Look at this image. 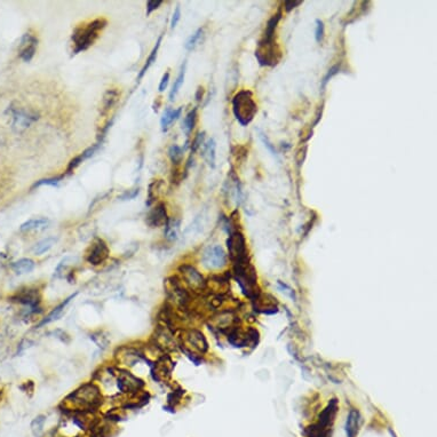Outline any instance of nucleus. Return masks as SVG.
I'll return each instance as SVG.
<instances>
[{
    "label": "nucleus",
    "mask_w": 437,
    "mask_h": 437,
    "mask_svg": "<svg viewBox=\"0 0 437 437\" xmlns=\"http://www.w3.org/2000/svg\"><path fill=\"white\" fill-rule=\"evenodd\" d=\"M13 127L16 131H23L29 127L32 122H35L38 119L37 113L29 111L24 109H16L13 111Z\"/></svg>",
    "instance_id": "9"
},
{
    "label": "nucleus",
    "mask_w": 437,
    "mask_h": 437,
    "mask_svg": "<svg viewBox=\"0 0 437 437\" xmlns=\"http://www.w3.org/2000/svg\"><path fill=\"white\" fill-rule=\"evenodd\" d=\"M168 156H170L173 164L179 165L183 158V149L179 147V145L173 144L170 148V150H168Z\"/></svg>",
    "instance_id": "28"
},
{
    "label": "nucleus",
    "mask_w": 437,
    "mask_h": 437,
    "mask_svg": "<svg viewBox=\"0 0 437 437\" xmlns=\"http://www.w3.org/2000/svg\"><path fill=\"white\" fill-rule=\"evenodd\" d=\"M202 261L209 269H220L227 263V254L220 245L210 246L204 251Z\"/></svg>",
    "instance_id": "6"
},
{
    "label": "nucleus",
    "mask_w": 437,
    "mask_h": 437,
    "mask_svg": "<svg viewBox=\"0 0 437 437\" xmlns=\"http://www.w3.org/2000/svg\"><path fill=\"white\" fill-rule=\"evenodd\" d=\"M161 39H163V35H160V37L158 38V40H157L156 45H155V47L153 48V51H151L150 55H149V56H148V59H147V61H145L144 66L142 67V69H141V71H140V73H139L138 80H141L142 78H143V76L145 74V72H147V71L149 70V68H150L151 66H153L154 62H156L157 54H158V51H159Z\"/></svg>",
    "instance_id": "17"
},
{
    "label": "nucleus",
    "mask_w": 437,
    "mask_h": 437,
    "mask_svg": "<svg viewBox=\"0 0 437 437\" xmlns=\"http://www.w3.org/2000/svg\"><path fill=\"white\" fill-rule=\"evenodd\" d=\"M203 35H204V28H199L198 30L195 32V34L190 35V37L188 38V40L186 41V44H184V47H186V50L192 51L193 48H195L197 45H198L200 39H202Z\"/></svg>",
    "instance_id": "27"
},
{
    "label": "nucleus",
    "mask_w": 437,
    "mask_h": 437,
    "mask_svg": "<svg viewBox=\"0 0 437 437\" xmlns=\"http://www.w3.org/2000/svg\"><path fill=\"white\" fill-rule=\"evenodd\" d=\"M138 193H139V189L133 190V192H125L124 195H122V196L121 197V199H122V200L133 199V198H135V197H137Z\"/></svg>",
    "instance_id": "39"
},
{
    "label": "nucleus",
    "mask_w": 437,
    "mask_h": 437,
    "mask_svg": "<svg viewBox=\"0 0 437 437\" xmlns=\"http://www.w3.org/2000/svg\"><path fill=\"white\" fill-rule=\"evenodd\" d=\"M232 113L242 126L250 125L258 113V105L251 90L243 89L235 94L231 101Z\"/></svg>",
    "instance_id": "3"
},
{
    "label": "nucleus",
    "mask_w": 437,
    "mask_h": 437,
    "mask_svg": "<svg viewBox=\"0 0 437 437\" xmlns=\"http://www.w3.org/2000/svg\"><path fill=\"white\" fill-rule=\"evenodd\" d=\"M181 111H182V108H177L175 110L167 108L166 110H165L163 117H161V121H160V125H161V128H163V131H166V129L170 127V125L180 117Z\"/></svg>",
    "instance_id": "18"
},
{
    "label": "nucleus",
    "mask_w": 437,
    "mask_h": 437,
    "mask_svg": "<svg viewBox=\"0 0 437 437\" xmlns=\"http://www.w3.org/2000/svg\"><path fill=\"white\" fill-rule=\"evenodd\" d=\"M203 157L206 160V163L212 168L215 167V141L214 139H210L209 141L203 143Z\"/></svg>",
    "instance_id": "16"
},
{
    "label": "nucleus",
    "mask_w": 437,
    "mask_h": 437,
    "mask_svg": "<svg viewBox=\"0 0 437 437\" xmlns=\"http://www.w3.org/2000/svg\"><path fill=\"white\" fill-rule=\"evenodd\" d=\"M260 139H261L262 143H263L264 147L267 148L268 150L270 151V154L273 155L274 157H276V158H277V151H276V149H275L274 145L271 144V142L269 141V139H268L267 137H265L264 134H262V133H260Z\"/></svg>",
    "instance_id": "34"
},
{
    "label": "nucleus",
    "mask_w": 437,
    "mask_h": 437,
    "mask_svg": "<svg viewBox=\"0 0 437 437\" xmlns=\"http://www.w3.org/2000/svg\"><path fill=\"white\" fill-rule=\"evenodd\" d=\"M163 4L161 0H149L147 2V15L151 14L154 11H156L157 8H159V6Z\"/></svg>",
    "instance_id": "35"
},
{
    "label": "nucleus",
    "mask_w": 437,
    "mask_h": 437,
    "mask_svg": "<svg viewBox=\"0 0 437 437\" xmlns=\"http://www.w3.org/2000/svg\"><path fill=\"white\" fill-rule=\"evenodd\" d=\"M168 221L167 218V212H166V206L165 204L159 203L149 212L147 215V223L148 226L153 227V228H158V227L165 226Z\"/></svg>",
    "instance_id": "11"
},
{
    "label": "nucleus",
    "mask_w": 437,
    "mask_h": 437,
    "mask_svg": "<svg viewBox=\"0 0 437 437\" xmlns=\"http://www.w3.org/2000/svg\"><path fill=\"white\" fill-rule=\"evenodd\" d=\"M119 99V93L116 89H108L103 96V102H102V113L105 115L112 109V106L116 105Z\"/></svg>",
    "instance_id": "19"
},
{
    "label": "nucleus",
    "mask_w": 437,
    "mask_h": 437,
    "mask_svg": "<svg viewBox=\"0 0 437 437\" xmlns=\"http://www.w3.org/2000/svg\"><path fill=\"white\" fill-rule=\"evenodd\" d=\"M63 177H64V175L47 177V179H41L39 181H37V182L32 186V189H35V188H38V187H41V186H53V187L57 186V184H59L61 181L63 180Z\"/></svg>",
    "instance_id": "30"
},
{
    "label": "nucleus",
    "mask_w": 437,
    "mask_h": 437,
    "mask_svg": "<svg viewBox=\"0 0 437 437\" xmlns=\"http://www.w3.org/2000/svg\"><path fill=\"white\" fill-rule=\"evenodd\" d=\"M186 342L192 347V350L198 352H205L207 350V342L204 338L202 333L192 330V331L187 332L186 334Z\"/></svg>",
    "instance_id": "12"
},
{
    "label": "nucleus",
    "mask_w": 437,
    "mask_h": 437,
    "mask_svg": "<svg viewBox=\"0 0 437 437\" xmlns=\"http://www.w3.org/2000/svg\"><path fill=\"white\" fill-rule=\"evenodd\" d=\"M204 135H205V133H198V134H197V137L193 139V141H192V155H193L196 153L197 150H198V149L202 147L203 145V143H204Z\"/></svg>",
    "instance_id": "33"
},
{
    "label": "nucleus",
    "mask_w": 437,
    "mask_h": 437,
    "mask_svg": "<svg viewBox=\"0 0 437 437\" xmlns=\"http://www.w3.org/2000/svg\"><path fill=\"white\" fill-rule=\"evenodd\" d=\"M44 425H45V417L43 416L37 417L34 421H32L31 430L35 437L41 436V434L44 432Z\"/></svg>",
    "instance_id": "29"
},
{
    "label": "nucleus",
    "mask_w": 437,
    "mask_h": 437,
    "mask_svg": "<svg viewBox=\"0 0 437 437\" xmlns=\"http://www.w3.org/2000/svg\"><path fill=\"white\" fill-rule=\"evenodd\" d=\"M55 243H56V238L55 237H47V238L43 239V241H40L39 243H37V244L35 245V247H34L35 254L41 255V254L46 253V252H48L52 247H53V246L55 245Z\"/></svg>",
    "instance_id": "25"
},
{
    "label": "nucleus",
    "mask_w": 437,
    "mask_h": 437,
    "mask_svg": "<svg viewBox=\"0 0 437 437\" xmlns=\"http://www.w3.org/2000/svg\"><path fill=\"white\" fill-rule=\"evenodd\" d=\"M168 82H170V73L166 72V73H164L163 78H161V80H160L159 87H158L159 92H164V90L166 89V87L168 85Z\"/></svg>",
    "instance_id": "38"
},
{
    "label": "nucleus",
    "mask_w": 437,
    "mask_h": 437,
    "mask_svg": "<svg viewBox=\"0 0 437 437\" xmlns=\"http://www.w3.org/2000/svg\"><path fill=\"white\" fill-rule=\"evenodd\" d=\"M180 18H181V8H180V6H176L175 11H174V13H173L172 20H171V28L172 29L175 28L176 24L179 23Z\"/></svg>",
    "instance_id": "36"
},
{
    "label": "nucleus",
    "mask_w": 437,
    "mask_h": 437,
    "mask_svg": "<svg viewBox=\"0 0 437 437\" xmlns=\"http://www.w3.org/2000/svg\"><path fill=\"white\" fill-rule=\"evenodd\" d=\"M101 391L95 385L87 384L77 389L66 400V404L73 412H90L101 404Z\"/></svg>",
    "instance_id": "1"
},
{
    "label": "nucleus",
    "mask_w": 437,
    "mask_h": 437,
    "mask_svg": "<svg viewBox=\"0 0 437 437\" xmlns=\"http://www.w3.org/2000/svg\"><path fill=\"white\" fill-rule=\"evenodd\" d=\"M340 69H341L340 64H335V66H333L331 69L328 71V73H326L325 76H324V78H323L322 83H320V88L324 90L326 85H328V83L330 82V80H331L333 77L335 76V74H338L340 72Z\"/></svg>",
    "instance_id": "31"
},
{
    "label": "nucleus",
    "mask_w": 437,
    "mask_h": 437,
    "mask_svg": "<svg viewBox=\"0 0 437 437\" xmlns=\"http://www.w3.org/2000/svg\"><path fill=\"white\" fill-rule=\"evenodd\" d=\"M186 67H187V63L184 62V63L182 64V67H181V70H180L179 76H177L176 80H175V82H174V85H173V87H172V90H171V93H170V100H171V101H173L174 98H175V96H176L177 92H179V90H180L181 86L183 85L184 77H186Z\"/></svg>",
    "instance_id": "26"
},
{
    "label": "nucleus",
    "mask_w": 437,
    "mask_h": 437,
    "mask_svg": "<svg viewBox=\"0 0 437 437\" xmlns=\"http://www.w3.org/2000/svg\"><path fill=\"white\" fill-rule=\"evenodd\" d=\"M181 274L183 276V280L188 286L195 292H200L206 289V281L204 280L202 275L197 271L192 265L184 264L180 268Z\"/></svg>",
    "instance_id": "7"
},
{
    "label": "nucleus",
    "mask_w": 437,
    "mask_h": 437,
    "mask_svg": "<svg viewBox=\"0 0 437 437\" xmlns=\"http://www.w3.org/2000/svg\"><path fill=\"white\" fill-rule=\"evenodd\" d=\"M301 4H302V1H292V0H287V1L284 2V9L289 13L292 11V9L297 7V6H300Z\"/></svg>",
    "instance_id": "37"
},
{
    "label": "nucleus",
    "mask_w": 437,
    "mask_h": 437,
    "mask_svg": "<svg viewBox=\"0 0 437 437\" xmlns=\"http://www.w3.org/2000/svg\"><path fill=\"white\" fill-rule=\"evenodd\" d=\"M109 257V248L108 245L105 244V241L102 239H95V242L93 243L90 246L88 253H87L86 260L88 263L93 265H99L105 262Z\"/></svg>",
    "instance_id": "8"
},
{
    "label": "nucleus",
    "mask_w": 437,
    "mask_h": 437,
    "mask_svg": "<svg viewBox=\"0 0 437 437\" xmlns=\"http://www.w3.org/2000/svg\"><path fill=\"white\" fill-rule=\"evenodd\" d=\"M17 299L20 302L30 307L31 309H35V307H37L38 302H39V300H38L39 299V297H38V293L35 292V290L24 291L23 293H21L20 296L17 297Z\"/></svg>",
    "instance_id": "21"
},
{
    "label": "nucleus",
    "mask_w": 437,
    "mask_h": 437,
    "mask_svg": "<svg viewBox=\"0 0 437 437\" xmlns=\"http://www.w3.org/2000/svg\"><path fill=\"white\" fill-rule=\"evenodd\" d=\"M50 225V220L46 218H35L25 221L20 227L21 231H31V230H43Z\"/></svg>",
    "instance_id": "15"
},
{
    "label": "nucleus",
    "mask_w": 437,
    "mask_h": 437,
    "mask_svg": "<svg viewBox=\"0 0 437 437\" xmlns=\"http://www.w3.org/2000/svg\"><path fill=\"white\" fill-rule=\"evenodd\" d=\"M196 121H197V108H193L192 111L187 113V116L184 117L182 122V129L183 132L186 133L187 137H189L190 133L192 132V129L196 125Z\"/></svg>",
    "instance_id": "24"
},
{
    "label": "nucleus",
    "mask_w": 437,
    "mask_h": 437,
    "mask_svg": "<svg viewBox=\"0 0 437 437\" xmlns=\"http://www.w3.org/2000/svg\"><path fill=\"white\" fill-rule=\"evenodd\" d=\"M255 57L261 67H275L280 62L281 53L275 40L264 41L261 39L255 51Z\"/></svg>",
    "instance_id": "4"
},
{
    "label": "nucleus",
    "mask_w": 437,
    "mask_h": 437,
    "mask_svg": "<svg viewBox=\"0 0 437 437\" xmlns=\"http://www.w3.org/2000/svg\"><path fill=\"white\" fill-rule=\"evenodd\" d=\"M281 18V11H278L276 14L271 16V18L268 21L267 27H265L264 35L262 40L264 41H274L275 40V32H276V28L278 23H280Z\"/></svg>",
    "instance_id": "14"
},
{
    "label": "nucleus",
    "mask_w": 437,
    "mask_h": 437,
    "mask_svg": "<svg viewBox=\"0 0 437 437\" xmlns=\"http://www.w3.org/2000/svg\"><path fill=\"white\" fill-rule=\"evenodd\" d=\"M74 296H72V297H68V299L64 301V302H62L61 303V305H59L57 307H55V308L53 309V312H52L50 315H48L46 318H45L43 322L40 323L39 324V326H41V325H45V324H50V323H52V322H54V320H57L60 318L61 316H62V314H63V312H64V309H66V307H67V305L68 303L70 302L71 301V299H72Z\"/></svg>",
    "instance_id": "22"
},
{
    "label": "nucleus",
    "mask_w": 437,
    "mask_h": 437,
    "mask_svg": "<svg viewBox=\"0 0 437 437\" xmlns=\"http://www.w3.org/2000/svg\"><path fill=\"white\" fill-rule=\"evenodd\" d=\"M180 230V221L175 219H168L166 225H165V237L168 241H175L179 235Z\"/></svg>",
    "instance_id": "23"
},
{
    "label": "nucleus",
    "mask_w": 437,
    "mask_h": 437,
    "mask_svg": "<svg viewBox=\"0 0 437 437\" xmlns=\"http://www.w3.org/2000/svg\"><path fill=\"white\" fill-rule=\"evenodd\" d=\"M359 425H361V417H359L358 411L351 410L348 414L347 422H346V432H347V437L357 436Z\"/></svg>",
    "instance_id": "13"
},
{
    "label": "nucleus",
    "mask_w": 437,
    "mask_h": 437,
    "mask_svg": "<svg viewBox=\"0 0 437 437\" xmlns=\"http://www.w3.org/2000/svg\"><path fill=\"white\" fill-rule=\"evenodd\" d=\"M37 47H38L37 37H35L34 35L25 34L23 35V37H22L21 39L18 55H20L21 59L25 61V62H30L32 57L35 56Z\"/></svg>",
    "instance_id": "10"
},
{
    "label": "nucleus",
    "mask_w": 437,
    "mask_h": 437,
    "mask_svg": "<svg viewBox=\"0 0 437 437\" xmlns=\"http://www.w3.org/2000/svg\"><path fill=\"white\" fill-rule=\"evenodd\" d=\"M35 262L32 261L31 259H21V260L14 262L12 268L16 274L23 275L31 273V271L35 269Z\"/></svg>",
    "instance_id": "20"
},
{
    "label": "nucleus",
    "mask_w": 437,
    "mask_h": 437,
    "mask_svg": "<svg viewBox=\"0 0 437 437\" xmlns=\"http://www.w3.org/2000/svg\"><path fill=\"white\" fill-rule=\"evenodd\" d=\"M203 93H204L203 87H198V89H197V93H196V100H197V101H200V100H202Z\"/></svg>",
    "instance_id": "40"
},
{
    "label": "nucleus",
    "mask_w": 437,
    "mask_h": 437,
    "mask_svg": "<svg viewBox=\"0 0 437 437\" xmlns=\"http://www.w3.org/2000/svg\"><path fill=\"white\" fill-rule=\"evenodd\" d=\"M324 34H325L324 23H323V21H320L319 18H317L315 30V39L317 43H322L323 39H324Z\"/></svg>",
    "instance_id": "32"
},
{
    "label": "nucleus",
    "mask_w": 437,
    "mask_h": 437,
    "mask_svg": "<svg viewBox=\"0 0 437 437\" xmlns=\"http://www.w3.org/2000/svg\"><path fill=\"white\" fill-rule=\"evenodd\" d=\"M227 247L229 250V255L235 264L245 263L247 262V247L246 242L242 232L237 230L231 231L229 238L227 239Z\"/></svg>",
    "instance_id": "5"
},
{
    "label": "nucleus",
    "mask_w": 437,
    "mask_h": 437,
    "mask_svg": "<svg viewBox=\"0 0 437 437\" xmlns=\"http://www.w3.org/2000/svg\"><path fill=\"white\" fill-rule=\"evenodd\" d=\"M106 24H108V21L105 18L100 17L74 29L72 37H71L73 44V53L78 54L80 52L88 50L98 40Z\"/></svg>",
    "instance_id": "2"
}]
</instances>
